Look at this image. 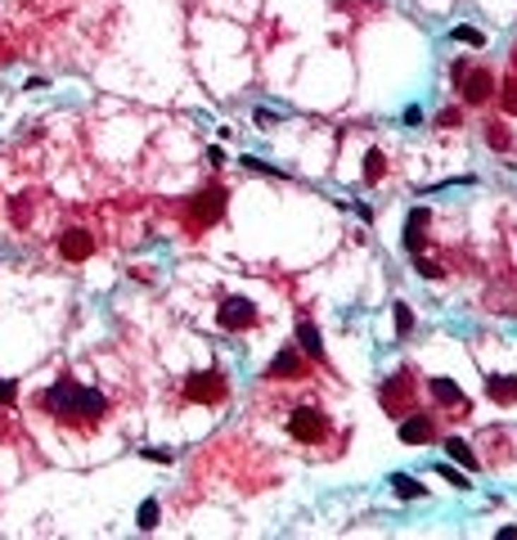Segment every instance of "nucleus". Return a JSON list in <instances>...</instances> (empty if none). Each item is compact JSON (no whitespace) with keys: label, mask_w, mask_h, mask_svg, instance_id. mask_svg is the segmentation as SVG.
<instances>
[{"label":"nucleus","mask_w":517,"mask_h":540,"mask_svg":"<svg viewBox=\"0 0 517 540\" xmlns=\"http://www.w3.org/2000/svg\"><path fill=\"white\" fill-rule=\"evenodd\" d=\"M36 405H41L45 414H54V419H64V423H95L108 410V401L95 387L68 383V378H64V383H54V387H45L41 397H36Z\"/></svg>","instance_id":"1"},{"label":"nucleus","mask_w":517,"mask_h":540,"mask_svg":"<svg viewBox=\"0 0 517 540\" xmlns=\"http://www.w3.org/2000/svg\"><path fill=\"white\" fill-rule=\"evenodd\" d=\"M288 433H292V441H302V446H324L333 428H328V414L319 410V405H297L292 419H288Z\"/></svg>","instance_id":"2"},{"label":"nucleus","mask_w":517,"mask_h":540,"mask_svg":"<svg viewBox=\"0 0 517 540\" xmlns=\"http://www.w3.org/2000/svg\"><path fill=\"white\" fill-rule=\"evenodd\" d=\"M414 392H418V378H414V370H400V374L383 378V387H378V401H383V410L391 414V419H400V414H410Z\"/></svg>","instance_id":"3"},{"label":"nucleus","mask_w":517,"mask_h":540,"mask_svg":"<svg viewBox=\"0 0 517 540\" xmlns=\"http://www.w3.org/2000/svg\"><path fill=\"white\" fill-rule=\"evenodd\" d=\"M225 397H230V383L220 370H203V374L184 378V401H194V405H220Z\"/></svg>","instance_id":"4"},{"label":"nucleus","mask_w":517,"mask_h":540,"mask_svg":"<svg viewBox=\"0 0 517 540\" xmlns=\"http://www.w3.org/2000/svg\"><path fill=\"white\" fill-rule=\"evenodd\" d=\"M454 90H463V104H486L495 95V77H490V68H463Z\"/></svg>","instance_id":"5"},{"label":"nucleus","mask_w":517,"mask_h":540,"mask_svg":"<svg viewBox=\"0 0 517 540\" xmlns=\"http://www.w3.org/2000/svg\"><path fill=\"white\" fill-rule=\"evenodd\" d=\"M225 216V189H203V194H194V203H189V221L194 225H216V221Z\"/></svg>","instance_id":"6"},{"label":"nucleus","mask_w":517,"mask_h":540,"mask_svg":"<svg viewBox=\"0 0 517 540\" xmlns=\"http://www.w3.org/2000/svg\"><path fill=\"white\" fill-rule=\"evenodd\" d=\"M216 320H220V329L239 334V329H252L256 324V306L248 298H225V302H220V311H216Z\"/></svg>","instance_id":"7"},{"label":"nucleus","mask_w":517,"mask_h":540,"mask_svg":"<svg viewBox=\"0 0 517 540\" xmlns=\"http://www.w3.org/2000/svg\"><path fill=\"white\" fill-rule=\"evenodd\" d=\"M266 378H288V383H297V378H306V360H302V351L297 347H284L270 360V370H266Z\"/></svg>","instance_id":"8"},{"label":"nucleus","mask_w":517,"mask_h":540,"mask_svg":"<svg viewBox=\"0 0 517 540\" xmlns=\"http://www.w3.org/2000/svg\"><path fill=\"white\" fill-rule=\"evenodd\" d=\"M432 437H436L432 414H400V441L405 446H418V441H432Z\"/></svg>","instance_id":"9"},{"label":"nucleus","mask_w":517,"mask_h":540,"mask_svg":"<svg viewBox=\"0 0 517 540\" xmlns=\"http://www.w3.org/2000/svg\"><path fill=\"white\" fill-rule=\"evenodd\" d=\"M59 252H64V262H85V257L95 252V235H90V230H64Z\"/></svg>","instance_id":"10"},{"label":"nucleus","mask_w":517,"mask_h":540,"mask_svg":"<svg viewBox=\"0 0 517 540\" xmlns=\"http://www.w3.org/2000/svg\"><path fill=\"white\" fill-rule=\"evenodd\" d=\"M427 221H432V212H427V207H414V212L405 216V252H410V257L423 252V243H427V235H423Z\"/></svg>","instance_id":"11"},{"label":"nucleus","mask_w":517,"mask_h":540,"mask_svg":"<svg viewBox=\"0 0 517 540\" xmlns=\"http://www.w3.org/2000/svg\"><path fill=\"white\" fill-rule=\"evenodd\" d=\"M297 351L311 356L315 365H324V342H319V329L311 320H297Z\"/></svg>","instance_id":"12"},{"label":"nucleus","mask_w":517,"mask_h":540,"mask_svg":"<svg viewBox=\"0 0 517 540\" xmlns=\"http://www.w3.org/2000/svg\"><path fill=\"white\" fill-rule=\"evenodd\" d=\"M486 397L495 405H517V378L513 374H490L486 378Z\"/></svg>","instance_id":"13"},{"label":"nucleus","mask_w":517,"mask_h":540,"mask_svg":"<svg viewBox=\"0 0 517 540\" xmlns=\"http://www.w3.org/2000/svg\"><path fill=\"white\" fill-rule=\"evenodd\" d=\"M427 392H432V397H436V405H459V410H463V387L459 383H450V378H427Z\"/></svg>","instance_id":"14"},{"label":"nucleus","mask_w":517,"mask_h":540,"mask_svg":"<svg viewBox=\"0 0 517 540\" xmlns=\"http://www.w3.org/2000/svg\"><path fill=\"white\" fill-rule=\"evenodd\" d=\"M446 455H450V459H459L463 469H477V455H473V446H468V441H459V437H446Z\"/></svg>","instance_id":"15"},{"label":"nucleus","mask_w":517,"mask_h":540,"mask_svg":"<svg viewBox=\"0 0 517 540\" xmlns=\"http://www.w3.org/2000/svg\"><path fill=\"white\" fill-rule=\"evenodd\" d=\"M383 171H387L383 149H369V158H364V185H378V180H383Z\"/></svg>","instance_id":"16"},{"label":"nucleus","mask_w":517,"mask_h":540,"mask_svg":"<svg viewBox=\"0 0 517 540\" xmlns=\"http://www.w3.org/2000/svg\"><path fill=\"white\" fill-rule=\"evenodd\" d=\"M391 491H396V500H418V495H423V486H418L410 473H396V477H391Z\"/></svg>","instance_id":"17"},{"label":"nucleus","mask_w":517,"mask_h":540,"mask_svg":"<svg viewBox=\"0 0 517 540\" xmlns=\"http://www.w3.org/2000/svg\"><path fill=\"white\" fill-rule=\"evenodd\" d=\"M495 95H499V108H504V113L517 117V77H513V81H504V90H495Z\"/></svg>","instance_id":"18"},{"label":"nucleus","mask_w":517,"mask_h":540,"mask_svg":"<svg viewBox=\"0 0 517 540\" xmlns=\"http://www.w3.org/2000/svg\"><path fill=\"white\" fill-rule=\"evenodd\" d=\"M450 36H454V41H459V45H473V50H482V45H486V36L477 32V28H468V23H463V28H454Z\"/></svg>","instance_id":"19"},{"label":"nucleus","mask_w":517,"mask_h":540,"mask_svg":"<svg viewBox=\"0 0 517 540\" xmlns=\"http://www.w3.org/2000/svg\"><path fill=\"white\" fill-rule=\"evenodd\" d=\"M158 518H162V509H158V500H144L140 505V532H153Z\"/></svg>","instance_id":"20"},{"label":"nucleus","mask_w":517,"mask_h":540,"mask_svg":"<svg viewBox=\"0 0 517 540\" xmlns=\"http://www.w3.org/2000/svg\"><path fill=\"white\" fill-rule=\"evenodd\" d=\"M414 334V311L405 302H396V338H410Z\"/></svg>","instance_id":"21"},{"label":"nucleus","mask_w":517,"mask_h":540,"mask_svg":"<svg viewBox=\"0 0 517 540\" xmlns=\"http://www.w3.org/2000/svg\"><path fill=\"white\" fill-rule=\"evenodd\" d=\"M436 477H446V482H450L454 491H468V486H473L463 473H454V464H436Z\"/></svg>","instance_id":"22"},{"label":"nucleus","mask_w":517,"mask_h":540,"mask_svg":"<svg viewBox=\"0 0 517 540\" xmlns=\"http://www.w3.org/2000/svg\"><path fill=\"white\" fill-rule=\"evenodd\" d=\"M486 140H490V144H495V149H509V144H513V135H509V131H504V127H499V122H486Z\"/></svg>","instance_id":"23"},{"label":"nucleus","mask_w":517,"mask_h":540,"mask_svg":"<svg viewBox=\"0 0 517 540\" xmlns=\"http://www.w3.org/2000/svg\"><path fill=\"white\" fill-rule=\"evenodd\" d=\"M414 270H418L423 279H441V275H446V270H441L436 262H427V257H418V252H414Z\"/></svg>","instance_id":"24"},{"label":"nucleus","mask_w":517,"mask_h":540,"mask_svg":"<svg viewBox=\"0 0 517 540\" xmlns=\"http://www.w3.org/2000/svg\"><path fill=\"white\" fill-rule=\"evenodd\" d=\"M239 163L248 167V171H256V176H279V180H284V171H275L270 163H261V158H239Z\"/></svg>","instance_id":"25"},{"label":"nucleus","mask_w":517,"mask_h":540,"mask_svg":"<svg viewBox=\"0 0 517 540\" xmlns=\"http://www.w3.org/2000/svg\"><path fill=\"white\" fill-rule=\"evenodd\" d=\"M14 397H18V383L14 378H0V405H14Z\"/></svg>","instance_id":"26"},{"label":"nucleus","mask_w":517,"mask_h":540,"mask_svg":"<svg viewBox=\"0 0 517 540\" xmlns=\"http://www.w3.org/2000/svg\"><path fill=\"white\" fill-rule=\"evenodd\" d=\"M459 122H463V113H459V108H446V113L436 117V127H446V131H450V127H459Z\"/></svg>","instance_id":"27"},{"label":"nucleus","mask_w":517,"mask_h":540,"mask_svg":"<svg viewBox=\"0 0 517 540\" xmlns=\"http://www.w3.org/2000/svg\"><path fill=\"white\" fill-rule=\"evenodd\" d=\"M144 459H153V464H171L176 455H171V450H158V446H149V450H144Z\"/></svg>","instance_id":"28"},{"label":"nucleus","mask_w":517,"mask_h":540,"mask_svg":"<svg viewBox=\"0 0 517 540\" xmlns=\"http://www.w3.org/2000/svg\"><path fill=\"white\" fill-rule=\"evenodd\" d=\"M207 163L220 167V163H225V149H220V144H212V149H207Z\"/></svg>","instance_id":"29"},{"label":"nucleus","mask_w":517,"mask_h":540,"mask_svg":"<svg viewBox=\"0 0 517 540\" xmlns=\"http://www.w3.org/2000/svg\"><path fill=\"white\" fill-rule=\"evenodd\" d=\"M513 68H517V54H513Z\"/></svg>","instance_id":"30"}]
</instances>
